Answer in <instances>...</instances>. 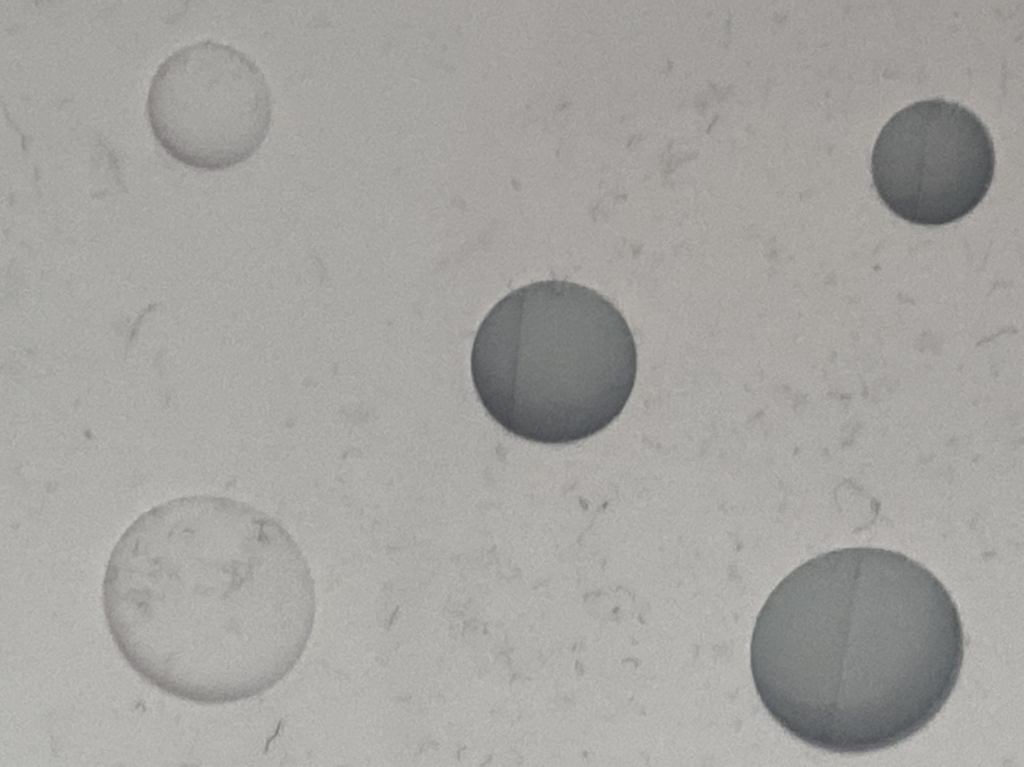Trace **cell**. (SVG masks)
<instances>
[{
	"mask_svg": "<svg viewBox=\"0 0 1024 767\" xmlns=\"http://www.w3.org/2000/svg\"><path fill=\"white\" fill-rule=\"evenodd\" d=\"M991 135L968 108L944 99L915 102L882 128L871 156L875 189L896 216L939 226L972 212L995 171Z\"/></svg>",
	"mask_w": 1024,
	"mask_h": 767,
	"instance_id": "5b68a950",
	"label": "cell"
},
{
	"mask_svg": "<svg viewBox=\"0 0 1024 767\" xmlns=\"http://www.w3.org/2000/svg\"><path fill=\"white\" fill-rule=\"evenodd\" d=\"M147 116L171 157L193 168L221 170L261 146L272 120L271 92L245 53L201 41L161 63L148 92Z\"/></svg>",
	"mask_w": 1024,
	"mask_h": 767,
	"instance_id": "277c9868",
	"label": "cell"
},
{
	"mask_svg": "<svg viewBox=\"0 0 1024 767\" xmlns=\"http://www.w3.org/2000/svg\"><path fill=\"white\" fill-rule=\"evenodd\" d=\"M103 610L128 665L167 695L224 704L287 675L308 643L315 586L287 530L250 505L194 495L157 505L107 563Z\"/></svg>",
	"mask_w": 1024,
	"mask_h": 767,
	"instance_id": "6da1fadb",
	"label": "cell"
},
{
	"mask_svg": "<svg viewBox=\"0 0 1024 767\" xmlns=\"http://www.w3.org/2000/svg\"><path fill=\"white\" fill-rule=\"evenodd\" d=\"M964 659L958 608L908 556L850 547L786 576L759 612L750 662L772 718L832 753L895 746L925 728Z\"/></svg>",
	"mask_w": 1024,
	"mask_h": 767,
	"instance_id": "7a4b0ae2",
	"label": "cell"
},
{
	"mask_svg": "<svg viewBox=\"0 0 1024 767\" xmlns=\"http://www.w3.org/2000/svg\"><path fill=\"white\" fill-rule=\"evenodd\" d=\"M636 345L598 292L560 280L502 298L476 333L471 374L488 414L528 441L567 444L607 427L634 387Z\"/></svg>",
	"mask_w": 1024,
	"mask_h": 767,
	"instance_id": "3957f363",
	"label": "cell"
}]
</instances>
